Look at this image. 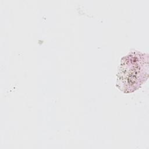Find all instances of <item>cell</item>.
Returning <instances> with one entry per match:
<instances>
[{"mask_svg":"<svg viewBox=\"0 0 149 149\" xmlns=\"http://www.w3.org/2000/svg\"><path fill=\"white\" fill-rule=\"evenodd\" d=\"M148 55L134 51L122 58L116 86L125 93L138 89L148 78Z\"/></svg>","mask_w":149,"mask_h":149,"instance_id":"6da1fadb","label":"cell"}]
</instances>
